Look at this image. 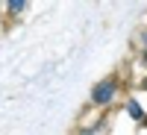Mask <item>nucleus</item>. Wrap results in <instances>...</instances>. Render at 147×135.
I'll list each match as a JSON object with an SVG mask.
<instances>
[{"label":"nucleus","mask_w":147,"mask_h":135,"mask_svg":"<svg viewBox=\"0 0 147 135\" xmlns=\"http://www.w3.org/2000/svg\"><path fill=\"white\" fill-rule=\"evenodd\" d=\"M112 97H115V82L112 79H106L94 88V103H109Z\"/></svg>","instance_id":"f257e3e1"},{"label":"nucleus","mask_w":147,"mask_h":135,"mask_svg":"<svg viewBox=\"0 0 147 135\" xmlns=\"http://www.w3.org/2000/svg\"><path fill=\"white\" fill-rule=\"evenodd\" d=\"M127 112H129V115H132V118H138V120H141V118H144V112H141V106H138V103H136V100H129V106H127Z\"/></svg>","instance_id":"f03ea898"},{"label":"nucleus","mask_w":147,"mask_h":135,"mask_svg":"<svg viewBox=\"0 0 147 135\" xmlns=\"http://www.w3.org/2000/svg\"><path fill=\"white\" fill-rule=\"evenodd\" d=\"M6 6H9L12 12H21V9H24V6H27V3H24V0H9V3H6Z\"/></svg>","instance_id":"7ed1b4c3"},{"label":"nucleus","mask_w":147,"mask_h":135,"mask_svg":"<svg viewBox=\"0 0 147 135\" xmlns=\"http://www.w3.org/2000/svg\"><path fill=\"white\" fill-rule=\"evenodd\" d=\"M141 120H144V124H147V115H144V118H141Z\"/></svg>","instance_id":"20e7f679"},{"label":"nucleus","mask_w":147,"mask_h":135,"mask_svg":"<svg viewBox=\"0 0 147 135\" xmlns=\"http://www.w3.org/2000/svg\"><path fill=\"white\" fill-rule=\"evenodd\" d=\"M144 62H147V53H144Z\"/></svg>","instance_id":"39448f33"},{"label":"nucleus","mask_w":147,"mask_h":135,"mask_svg":"<svg viewBox=\"0 0 147 135\" xmlns=\"http://www.w3.org/2000/svg\"><path fill=\"white\" fill-rule=\"evenodd\" d=\"M144 88H147V79H144Z\"/></svg>","instance_id":"423d86ee"},{"label":"nucleus","mask_w":147,"mask_h":135,"mask_svg":"<svg viewBox=\"0 0 147 135\" xmlns=\"http://www.w3.org/2000/svg\"><path fill=\"white\" fill-rule=\"evenodd\" d=\"M144 41H147V35H144Z\"/></svg>","instance_id":"0eeeda50"}]
</instances>
